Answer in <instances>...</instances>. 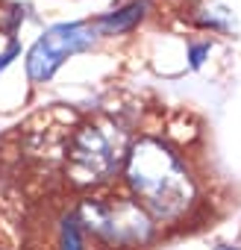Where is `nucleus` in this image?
<instances>
[{
	"instance_id": "nucleus-7",
	"label": "nucleus",
	"mask_w": 241,
	"mask_h": 250,
	"mask_svg": "<svg viewBox=\"0 0 241 250\" xmlns=\"http://www.w3.org/2000/svg\"><path fill=\"white\" fill-rule=\"evenodd\" d=\"M15 56H21V44H18V42H9V47L0 53V74H3V68H6V65H12V59H15Z\"/></svg>"
},
{
	"instance_id": "nucleus-1",
	"label": "nucleus",
	"mask_w": 241,
	"mask_h": 250,
	"mask_svg": "<svg viewBox=\"0 0 241 250\" xmlns=\"http://www.w3.org/2000/svg\"><path fill=\"white\" fill-rule=\"evenodd\" d=\"M127 183L141 200V209L159 221L180 218L194 197L185 165L156 139H141L133 145L127 153Z\"/></svg>"
},
{
	"instance_id": "nucleus-3",
	"label": "nucleus",
	"mask_w": 241,
	"mask_h": 250,
	"mask_svg": "<svg viewBox=\"0 0 241 250\" xmlns=\"http://www.w3.org/2000/svg\"><path fill=\"white\" fill-rule=\"evenodd\" d=\"M82 224L115 247H141L150 238L147 212L127 197H91L80 209Z\"/></svg>"
},
{
	"instance_id": "nucleus-5",
	"label": "nucleus",
	"mask_w": 241,
	"mask_h": 250,
	"mask_svg": "<svg viewBox=\"0 0 241 250\" xmlns=\"http://www.w3.org/2000/svg\"><path fill=\"white\" fill-rule=\"evenodd\" d=\"M144 9H147V0H136V3H130V6H124V9H118V12H112V15H106V18H100V33L103 36H118V33H127V30H133L141 18H144Z\"/></svg>"
},
{
	"instance_id": "nucleus-6",
	"label": "nucleus",
	"mask_w": 241,
	"mask_h": 250,
	"mask_svg": "<svg viewBox=\"0 0 241 250\" xmlns=\"http://www.w3.org/2000/svg\"><path fill=\"white\" fill-rule=\"evenodd\" d=\"M62 250H82V235H80L77 218H65V224H62Z\"/></svg>"
},
{
	"instance_id": "nucleus-4",
	"label": "nucleus",
	"mask_w": 241,
	"mask_h": 250,
	"mask_svg": "<svg viewBox=\"0 0 241 250\" xmlns=\"http://www.w3.org/2000/svg\"><path fill=\"white\" fill-rule=\"evenodd\" d=\"M91 44H94V30L85 27V24H59V27H50L33 44V50H30V59H27L30 80L47 83L65 59H71L80 50H88Z\"/></svg>"
},
{
	"instance_id": "nucleus-2",
	"label": "nucleus",
	"mask_w": 241,
	"mask_h": 250,
	"mask_svg": "<svg viewBox=\"0 0 241 250\" xmlns=\"http://www.w3.org/2000/svg\"><path fill=\"white\" fill-rule=\"evenodd\" d=\"M124 156H127V136L118 124L112 121L85 124L71 139L68 174L77 183H100L120 165Z\"/></svg>"
},
{
	"instance_id": "nucleus-8",
	"label": "nucleus",
	"mask_w": 241,
	"mask_h": 250,
	"mask_svg": "<svg viewBox=\"0 0 241 250\" xmlns=\"http://www.w3.org/2000/svg\"><path fill=\"white\" fill-rule=\"evenodd\" d=\"M209 53V44H197V47H191V65L197 68L200 62H203V56Z\"/></svg>"
}]
</instances>
